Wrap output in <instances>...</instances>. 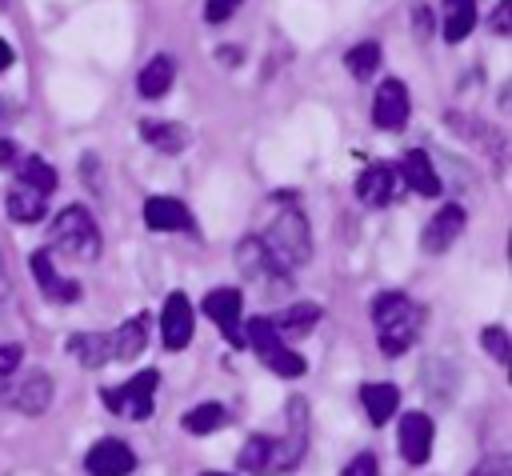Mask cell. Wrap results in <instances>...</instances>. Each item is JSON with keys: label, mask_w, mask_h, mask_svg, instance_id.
<instances>
[{"label": "cell", "mask_w": 512, "mask_h": 476, "mask_svg": "<svg viewBox=\"0 0 512 476\" xmlns=\"http://www.w3.org/2000/svg\"><path fill=\"white\" fill-rule=\"evenodd\" d=\"M308 412H304V400H292L288 408V432L284 436H252L244 440L236 464L252 476H280V472H292L304 456V444H308Z\"/></svg>", "instance_id": "6da1fadb"}, {"label": "cell", "mask_w": 512, "mask_h": 476, "mask_svg": "<svg viewBox=\"0 0 512 476\" xmlns=\"http://www.w3.org/2000/svg\"><path fill=\"white\" fill-rule=\"evenodd\" d=\"M372 324H376V344L384 356H400L416 344L424 312L404 296V292H380L372 300Z\"/></svg>", "instance_id": "7a4b0ae2"}, {"label": "cell", "mask_w": 512, "mask_h": 476, "mask_svg": "<svg viewBox=\"0 0 512 476\" xmlns=\"http://www.w3.org/2000/svg\"><path fill=\"white\" fill-rule=\"evenodd\" d=\"M260 244L268 248V256L288 272V268H300L308 264L312 256V228H308V216L300 208H280L272 216V224L264 228Z\"/></svg>", "instance_id": "3957f363"}, {"label": "cell", "mask_w": 512, "mask_h": 476, "mask_svg": "<svg viewBox=\"0 0 512 476\" xmlns=\"http://www.w3.org/2000/svg\"><path fill=\"white\" fill-rule=\"evenodd\" d=\"M48 240H52L56 252L76 256V260H96V256H100V228H96L92 212L80 208V204L60 208V216L52 220Z\"/></svg>", "instance_id": "277c9868"}, {"label": "cell", "mask_w": 512, "mask_h": 476, "mask_svg": "<svg viewBox=\"0 0 512 476\" xmlns=\"http://www.w3.org/2000/svg\"><path fill=\"white\" fill-rule=\"evenodd\" d=\"M244 344L276 372V376H304L308 372V364H304V356L300 352H292L276 332H272V324H268V316H252L248 324H244Z\"/></svg>", "instance_id": "5b68a950"}, {"label": "cell", "mask_w": 512, "mask_h": 476, "mask_svg": "<svg viewBox=\"0 0 512 476\" xmlns=\"http://www.w3.org/2000/svg\"><path fill=\"white\" fill-rule=\"evenodd\" d=\"M236 268H240V276H244L256 292H264V296H276V292L288 288V272L268 256V248L260 244V236H244V240L236 244Z\"/></svg>", "instance_id": "8992f818"}, {"label": "cell", "mask_w": 512, "mask_h": 476, "mask_svg": "<svg viewBox=\"0 0 512 476\" xmlns=\"http://www.w3.org/2000/svg\"><path fill=\"white\" fill-rule=\"evenodd\" d=\"M156 380H160V372H156V368H144V372H136L128 384H120V388H104V404H108L116 416L144 420V416H152V392H156Z\"/></svg>", "instance_id": "52a82bcc"}, {"label": "cell", "mask_w": 512, "mask_h": 476, "mask_svg": "<svg viewBox=\"0 0 512 476\" xmlns=\"http://www.w3.org/2000/svg\"><path fill=\"white\" fill-rule=\"evenodd\" d=\"M204 312L224 332V340L232 348H244V320H240L244 316V296H240V288H212L204 296Z\"/></svg>", "instance_id": "ba28073f"}, {"label": "cell", "mask_w": 512, "mask_h": 476, "mask_svg": "<svg viewBox=\"0 0 512 476\" xmlns=\"http://www.w3.org/2000/svg\"><path fill=\"white\" fill-rule=\"evenodd\" d=\"M160 336H164V348L180 352L192 336H196V320H192V304L184 292H168L164 308H160Z\"/></svg>", "instance_id": "9c48e42d"}, {"label": "cell", "mask_w": 512, "mask_h": 476, "mask_svg": "<svg viewBox=\"0 0 512 476\" xmlns=\"http://www.w3.org/2000/svg\"><path fill=\"white\" fill-rule=\"evenodd\" d=\"M0 396L16 408V412H24V416H40V412H48V404H52V376L48 372H28L20 384H4L0 388Z\"/></svg>", "instance_id": "30bf717a"}, {"label": "cell", "mask_w": 512, "mask_h": 476, "mask_svg": "<svg viewBox=\"0 0 512 476\" xmlns=\"http://www.w3.org/2000/svg\"><path fill=\"white\" fill-rule=\"evenodd\" d=\"M372 124L384 128V132H396L408 124V88L400 80H384L376 88V100H372Z\"/></svg>", "instance_id": "8fae6325"}, {"label": "cell", "mask_w": 512, "mask_h": 476, "mask_svg": "<svg viewBox=\"0 0 512 476\" xmlns=\"http://www.w3.org/2000/svg\"><path fill=\"white\" fill-rule=\"evenodd\" d=\"M460 232H464V208H460V204H444V208L424 224L420 248L432 252V256H440V252H448V248L460 240Z\"/></svg>", "instance_id": "7c38bea8"}, {"label": "cell", "mask_w": 512, "mask_h": 476, "mask_svg": "<svg viewBox=\"0 0 512 476\" xmlns=\"http://www.w3.org/2000/svg\"><path fill=\"white\" fill-rule=\"evenodd\" d=\"M84 464H88L92 476H128V472L136 468V456H132V448H128L124 440L108 436V440H96V444L88 448Z\"/></svg>", "instance_id": "4fadbf2b"}, {"label": "cell", "mask_w": 512, "mask_h": 476, "mask_svg": "<svg viewBox=\"0 0 512 476\" xmlns=\"http://www.w3.org/2000/svg\"><path fill=\"white\" fill-rule=\"evenodd\" d=\"M400 456L408 464H424L432 456V420L424 412H404L400 416V432H396Z\"/></svg>", "instance_id": "5bb4252c"}, {"label": "cell", "mask_w": 512, "mask_h": 476, "mask_svg": "<svg viewBox=\"0 0 512 476\" xmlns=\"http://www.w3.org/2000/svg\"><path fill=\"white\" fill-rule=\"evenodd\" d=\"M144 224L152 232H192V212L176 196H148L144 200Z\"/></svg>", "instance_id": "9a60e30c"}, {"label": "cell", "mask_w": 512, "mask_h": 476, "mask_svg": "<svg viewBox=\"0 0 512 476\" xmlns=\"http://www.w3.org/2000/svg\"><path fill=\"white\" fill-rule=\"evenodd\" d=\"M28 268H32V276H36V284L44 288V296H52V300H76V296H80V288L56 272V264H52V252H48V248L32 252V256H28Z\"/></svg>", "instance_id": "2e32d148"}, {"label": "cell", "mask_w": 512, "mask_h": 476, "mask_svg": "<svg viewBox=\"0 0 512 476\" xmlns=\"http://www.w3.org/2000/svg\"><path fill=\"white\" fill-rule=\"evenodd\" d=\"M320 320V304H312V300H300V304H288V308H280L276 316H268V324H272V332L288 344V336H304L312 324Z\"/></svg>", "instance_id": "e0dca14e"}, {"label": "cell", "mask_w": 512, "mask_h": 476, "mask_svg": "<svg viewBox=\"0 0 512 476\" xmlns=\"http://www.w3.org/2000/svg\"><path fill=\"white\" fill-rule=\"evenodd\" d=\"M392 188H396V172L388 164H372L360 172L356 180V196L368 204V208H384L392 200Z\"/></svg>", "instance_id": "ac0fdd59"}, {"label": "cell", "mask_w": 512, "mask_h": 476, "mask_svg": "<svg viewBox=\"0 0 512 476\" xmlns=\"http://www.w3.org/2000/svg\"><path fill=\"white\" fill-rule=\"evenodd\" d=\"M44 200H48L44 192L28 188L24 180H12L8 196H4V208H8V216L16 224H36V220H44Z\"/></svg>", "instance_id": "d6986e66"}, {"label": "cell", "mask_w": 512, "mask_h": 476, "mask_svg": "<svg viewBox=\"0 0 512 476\" xmlns=\"http://www.w3.org/2000/svg\"><path fill=\"white\" fill-rule=\"evenodd\" d=\"M400 176L420 192V196H440V176H436V168H432V160H428V152H420V148H412V152H404V160H400Z\"/></svg>", "instance_id": "ffe728a7"}, {"label": "cell", "mask_w": 512, "mask_h": 476, "mask_svg": "<svg viewBox=\"0 0 512 476\" xmlns=\"http://www.w3.org/2000/svg\"><path fill=\"white\" fill-rule=\"evenodd\" d=\"M140 136H144L156 152H164V156H176V152H184V144H188V128L176 124V120H144V124H140Z\"/></svg>", "instance_id": "44dd1931"}, {"label": "cell", "mask_w": 512, "mask_h": 476, "mask_svg": "<svg viewBox=\"0 0 512 476\" xmlns=\"http://www.w3.org/2000/svg\"><path fill=\"white\" fill-rule=\"evenodd\" d=\"M360 404H364L368 420L380 428L384 420L396 416V408H400V388H396V384H364V388H360Z\"/></svg>", "instance_id": "7402d4cb"}, {"label": "cell", "mask_w": 512, "mask_h": 476, "mask_svg": "<svg viewBox=\"0 0 512 476\" xmlns=\"http://www.w3.org/2000/svg\"><path fill=\"white\" fill-rule=\"evenodd\" d=\"M172 80H176V64H172V56H152V60L144 64L136 88H140L144 100H160V96L172 88Z\"/></svg>", "instance_id": "603a6c76"}, {"label": "cell", "mask_w": 512, "mask_h": 476, "mask_svg": "<svg viewBox=\"0 0 512 476\" xmlns=\"http://www.w3.org/2000/svg\"><path fill=\"white\" fill-rule=\"evenodd\" d=\"M108 340H112V356H116V360H132V356H140L144 344H148V316H132V320H124Z\"/></svg>", "instance_id": "cb8c5ba5"}, {"label": "cell", "mask_w": 512, "mask_h": 476, "mask_svg": "<svg viewBox=\"0 0 512 476\" xmlns=\"http://www.w3.org/2000/svg\"><path fill=\"white\" fill-rule=\"evenodd\" d=\"M444 40H464L476 28V0H444V16H440Z\"/></svg>", "instance_id": "d4e9b609"}, {"label": "cell", "mask_w": 512, "mask_h": 476, "mask_svg": "<svg viewBox=\"0 0 512 476\" xmlns=\"http://www.w3.org/2000/svg\"><path fill=\"white\" fill-rule=\"evenodd\" d=\"M68 352L84 364V368H100L104 360H112V340L108 336H92V332H80L68 340Z\"/></svg>", "instance_id": "484cf974"}, {"label": "cell", "mask_w": 512, "mask_h": 476, "mask_svg": "<svg viewBox=\"0 0 512 476\" xmlns=\"http://www.w3.org/2000/svg\"><path fill=\"white\" fill-rule=\"evenodd\" d=\"M344 68H348L356 80H372L376 68H380V44H376V40H364V44L348 48V52H344Z\"/></svg>", "instance_id": "4316f807"}, {"label": "cell", "mask_w": 512, "mask_h": 476, "mask_svg": "<svg viewBox=\"0 0 512 476\" xmlns=\"http://www.w3.org/2000/svg\"><path fill=\"white\" fill-rule=\"evenodd\" d=\"M180 424H184V432H192V436H208V432H216V428L224 424V408H220L216 400H204V404L188 408Z\"/></svg>", "instance_id": "83f0119b"}, {"label": "cell", "mask_w": 512, "mask_h": 476, "mask_svg": "<svg viewBox=\"0 0 512 476\" xmlns=\"http://www.w3.org/2000/svg\"><path fill=\"white\" fill-rule=\"evenodd\" d=\"M16 180H24L28 188H36V192H44V196H48V192L56 188V168H52V164H44L40 156H32V160H24V164H20V176H16Z\"/></svg>", "instance_id": "f1b7e54d"}, {"label": "cell", "mask_w": 512, "mask_h": 476, "mask_svg": "<svg viewBox=\"0 0 512 476\" xmlns=\"http://www.w3.org/2000/svg\"><path fill=\"white\" fill-rule=\"evenodd\" d=\"M480 344L500 360V364H512V344H508V332L500 328V324H492V328H484L480 332Z\"/></svg>", "instance_id": "f546056e"}, {"label": "cell", "mask_w": 512, "mask_h": 476, "mask_svg": "<svg viewBox=\"0 0 512 476\" xmlns=\"http://www.w3.org/2000/svg\"><path fill=\"white\" fill-rule=\"evenodd\" d=\"M20 360H24V352H20V344H0V388L16 376V368H20Z\"/></svg>", "instance_id": "4dcf8cb0"}, {"label": "cell", "mask_w": 512, "mask_h": 476, "mask_svg": "<svg viewBox=\"0 0 512 476\" xmlns=\"http://www.w3.org/2000/svg\"><path fill=\"white\" fill-rule=\"evenodd\" d=\"M240 4H244V0H208V4H204V20H208V24H224V20L236 16Z\"/></svg>", "instance_id": "1f68e13d"}, {"label": "cell", "mask_w": 512, "mask_h": 476, "mask_svg": "<svg viewBox=\"0 0 512 476\" xmlns=\"http://www.w3.org/2000/svg\"><path fill=\"white\" fill-rule=\"evenodd\" d=\"M340 476H380V464H376L372 452H360V456L348 460V468H344Z\"/></svg>", "instance_id": "d6a6232c"}, {"label": "cell", "mask_w": 512, "mask_h": 476, "mask_svg": "<svg viewBox=\"0 0 512 476\" xmlns=\"http://www.w3.org/2000/svg\"><path fill=\"white\" fill-rule=\"evenodd\" d=\"M488 28H492L496 36H508V32H512V0H500V4H496V12H492V20H488Z\"/></svg>", "instance_id": "836d02e7"}, {"label": "cell", "mask_w": 512, "mask_h": 476, "mask_svg": "<svg viewBox=\"0 0 512 476\" xmlns=\"http://www.w3.org/2000/svg\"><path fill=\"white\" fill-rule=\"evenodd\" d=\"M472 476H512V464H508V456H492V460H484Z\"/></svg>", "instance_id": "e575fe53"}, {"label": "cell", "mask_w": 512, "mask_h": 476, "mask_svg": "<svg viewBox=\"0 0 512 476\" xmlns=\"http://www.w3.org/2000/svg\"><path fill=\"white\" fill-rule=\"evenodd\" d=\"M412 28H416V36H420V40L428 36V28H432V12H428L424 4H416V8H412Z\"/></svg>", "instance_id": "d590c367"}, {"label": "cell", "mask_w": 512, "mask_h": 476, "mask_svg": "<svg viewBox=\"0 0 512 476\" xmlns=\"http://www.w3.org/2000/svg\"><path fill=\"white\" fill-rule=\"evenodd\" d=\"M16 160V144L12 140H0V164H12Z\"/></svg>", "instance_id": "8d00e7d4"}, {"label": "cell", "mask_w": 512, "mask_h": 476, "mask_svg": "<svg viewBox=\"0 0 512 476\" xmlns=\"http://www.w3.org/2000/svg\"><path fill=\"white\" fill-rule=\"evenodd\" d=\"M12 296V284H8V272H4V256H0V304Z\"/></svg>", "instance_id": "74e56055"}, {"label": "cell", "mask_w": 512, "mask_h": 476, "mask_svg": "<svg viewBox=\"0 0 512 476\" xmlns=\"http://www.w3.org/2000/svg\"><path fill=\"white\" fill-rule=\"evenodd\" d=\"M8 64H12V44L0 40V72H8Z\"/></svg>", "instance_id": "f35d334b"}, {"label": "cell", "mask_w": 512, "mask_h": 476, "mask_svg": "<svg viewBox=\"0 0 512 476\" xmlns=\"http://www.w3.org/2000/svg\"><path fill=\"white\" fill-rule=\"evenodd\" d=\"M216 60H220V64H236V60H240V52H236V48L228 44V52L220 48V52H216Z\"/></svg>", "instance_id": "ab89813d"}, {"label": "cell", "mask_w": 512, "mask_h": 476, "mask_svg": "<svg viewBox=\"0 0 512 476\" xmlns=\"http://www.w3.org/2000/svg\"><path fill=\"white\" fill-rule=\"evenodd\" d=\"M200 476H228V472H200Z\"/></svg>", "instance_id": "60d3db41"}]
</instances>
